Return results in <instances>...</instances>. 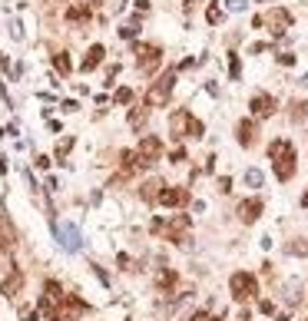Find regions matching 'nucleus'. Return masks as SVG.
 <instances>
[{
  "mask_svg": "<svg viewBox=\"0 0 308 321\" xmlns=\"http://www.w3.org/2000/svg\"><path fill=\"white\" fill-rule=\"evenodd\" d=\"M173 86H176V70L163 73V77L156 80V86H149V93H146V106H166L169 96H173Z\"/></svg>",
  "mask_w": 308,
  "mask_h": 321,
  "instance_id": "obj_1",
  "label": "nucleus"
},
{
  "mask_svg": "<svg viewBox=\"0 0 308 321\" xmlns=\"http://www.w3.org/2000/svg\"><path fill=\"white\" fill-rule=\"evenodd\" d=\"M163 63V50L156 43H136V70L139 73H156V67Z\"/></svg>",
  "mask_w": 308,
  "mask_h": 321,
  "instance_id": "obj_2",
  "label": "nucleus"
},
{
  "mask_svg": "<svg viewBox=\"0 0 308 321\" xmlns=\"http://www.w3.org/2000/svg\"><path fill=\"white\" fill-rule=\"evenodd\" d=\"M229 285H232V298H235V301H249L255 295V278L245 275V272H235Z\"/></svg>",
  "mask_w": 308,
  "mask_h": 321,
  "instance_id": "obj_3",
  "label": "nucleus"
},
{
  "mask_svg": "<svg viewBox=\"0 0 308 321\" xmlns=\"http://www.w3.org/2000/svg\"><path fill=\"white\" fill-rule=\"evenodd\" d=\"M275 162V176H278V182H288V179L295 176V146H288L285 153L278 156V159H272Z\"/></svg>",
  "mask_w": 308,
  "mask_h": 321,
  "instance_id": "obj_4",
  "label": "nucleus"
},
{
  "mask_svg": "<svg viewBox=\"0 0 308 321\" xmlns=\"http://www.w3.org/2000/svg\"><path fill=\"white\" fill-rule=\"evenodd\" d=\"M262 23H268V27H272V34L282 37L288 27H292V13H288L285 7H275V10H268V13L262 17Z\"/></svg>",
  "mask_w": 308,
  "mask_h": 321,
  "instance_id": "obj_5",
  "label": "nucleus"
},
{
  "mask_svg": "<svg viewBox=\"0 0 308 321\" xmlns=\"http://www.w3.org/2000/svg\"><path fill=\"white\" fill-rule=\"evenodd\" d=\"M249 110H252L255 120H268V116L275 113V96H268V93H255L252 100H249Z\"/></svg>",
  "mask_w": 308,
  "mask_h": 321,
  "instance_id": "obj_6",
  "label": "nucleus"
},
{
  "mask_svg": "<svg viewBox=\"0 0 308 321\" xmlns=\"http://www.w3.org/2000/svg\"><path fill=\"white\" fill-rule=\"evenodd\" d=\"M136 153L143 156V162L149 166V162H156V159L163 156V139H159V136H143V139H139V149H136Z\"/></svg>",
  "mask_w": 308,
  "mask_h": 321,
  "instance_id": "obj_7",
  "label": "nucleus"
},
{
  "mask_svg": "<svg viewBox=\"0 0 308 321\" xmlns=\"http://www.w3.org/2000/svg\"><path fill=\"white\" fill-rule=\"evenodd\" d=\"M159 205H186L189 202V192L182 186H163V192H159Z\"/></svg>",
  "mask_w": 308,
  "mask_h": 321,
  "instance_id": "obj_8",
  "label": "nucleus"
},
{
  "mask_svg": "<svg viewBox=\"0 0 308 321\" xmlns=\"http://www.w3.org/2000/svg\"><path fill=\"white\" fill-rule=\"evenodd\" d=\"M259 215H262V199H245V202H239V219H242L245 225H252Z\"/></svg>",
  "mask_w": 308,
  "mask_h": 321,
  "instance_id": "obj_9",
  "label": "nucleus"
},
{
  "mask_svg": "<svg viewBox=\"0 0 308 321\" xmlns=\"http://www.w3.org/2000/svg\"><path fill=\"white\" fill-rule=\"evenodd\" d=\"M235 136H239V146L252 149V146H255V122H252V120H239V126H235Z\"/></svg>",
  "mask_w": 308,
  "mask_h": 321,
  "instance_id": "obj_10",
  "label": "nucleus"
},
{
  "mask_svg": "<svg viewBox=\"0 0 308 321\" xmlns=\"http://www.w3.org/2000/svg\"><path fill=\"white\" fill-rule=\"evenodd\" d=\"M120 159H123V172H126V176H132V172H139V169H146L143 156L136 153V149H130V153H123Z\"/></svg>",
  "mask_w": 308,
  "mask_h": 321,
  "instance_id": "obj_11",
  "label": "nucleus"
},
{
  "mask_svg": "<svg viewBox=\"0 0 308 321\" xmlns=\"http://www.w3.org/2000/svg\"><path fill=\"white\" fill-rule=\"evenodd\" d=\"M159 192H163V179H146L143 186H139V199L143 202H156L159 199Z\"/></svg>",
  "mask_w": 308,
  "mask_h": 321,
  "instance_id": "obj_12",
  "label": "nucleus"
},
{
  "mask_svg": "<svg viewBox=\"0 0 308 321\" xmlns=\"http://www.w3.org/2000/svg\"><path fill=\"white\" fill-rule=\"evenodd\" d=\"M20 288H23V272H17V268H13L10 275L3 278V285H0V291H3V295H10V298H13V295H17Z\"/></svg>",
  "mask_w": 308,
  "mask_h": 321,
  "instance_id": "obj_13",
  "label": "nucleus"
},
{
  "mask_svg": "<svg viewBox=\"0 0 308 321\" xmlns=\"http://www.w3.org/2000/svg\"><path fill=\"white\" fill-rule=\"evenodd\" d=\"M103 56H106V46H103V43L89 46V53H87V60H83V67H80V70H83V73H89V70H96Z\"/></svg>",
  "mask_w": 308,
  "mask_h": 321,
  "instance_id": "obj_14",
  "label": "nucleus"
},
{
  "mask_svg": "<svg viewBox=\"0 0 308 321\" xmlns=\"http://www.w3.org/2000/svg\"><path fill=\"white\" fill-rule=\"evenodd\" d=\"M13 245H17V232H13V225H10V222L0 215V248H7V252H10Z\"/></svg>",
  "mask_w": 308,
  "mask_h": 321,
  "instance_id": "obj_15",
  "label": "nucleus"
},
{
  "mask_svg": "<svg viewBox=\"0 0 308 321\" xmlns=\"http://www.w3.org/2000/svg\"><path fill=\"white\" fill-rule=\"evenodd\" d=\"M186 110H176L173 113V120H169V129H173V139H182V133H186Z\"/></svg>",
  "mask_w": 308,
  "mask_h": 321,
  "instance_id": "obj_16",
  "label": "nucleus"
},
{
  "mask_svg": "<svg viewBox=\"0 0 308 321\" xmlns=\"http://www.w3.org/2000/svg\"><path fill=\"white\" fill-rule=\"evenodd\" d=\"M202 133H206L202 120H196V116L189 113V116H186V136H189V139H202Z\"/></svg>",
  "mask_w": 308,
  "mask_h": 321,
  "instance_id": "obj_17",
  "label": "nucleus"
},
{
  "mask_svg": "<svg viewBox=\"0 0 308 321\" xmlns=\"http://www.w3.org/2000/svg\"><path fill=\"white\" fill-rule=\"evenodd\" d=\"M288 120L292 122H305V116H308V103L305 100H292V106H288Z\"/></svg>",
  "mask_w": 308,
  "mask_h": 321,
  "instance_id": "obj_18",
  "label": "nucleus"
},
{
  "mask_svg": "<svg viewBox=\"0 0 308 321\" xmlns=\"http://www.w3.org/2000/svg\"><path fill=\"white\" fill-rule=\"evenodd\" d=\"M87 17H89V7H87V3H77V7H70V10H66V20H70V23H87Z\"/></svg>",
  "mask_w": 308,
  "mask_h": 321,
  "instance_id": "obj_19",
  "label": "nucleus"
},
{
  "mask_svg": "<svg viewBox=\"0 0 308 321\" xmlns=\"http://www.w3.org/2000/svg\"><path fill=\"white\" fill-rule=\"evenodd\" d=\"M146 116H149V106H136V110L130 113V126H132V129H143Z\"/></svg>",
  "mask_w": 308,
  "mask_h": 321,
  "instance_id": "obj_20",
  "label": "nucleus"
},
{
  "mask_svg": "<svg viewBox=\"0 0 308 321\" xmlns=\"http://www.w3.org/2000/svg\"><path fill=\"white\" fill-rule=\"evenodd\" d=\"M53 67H56V73H70V70H73V63H70V53H56L53 56Z\"/></svg>",
  "mask_w": 308,
  "mask_h": 321,
  "instance_id": "obj_21",
  "label": "nucleus"
},
{
  "mask_svg": "<svg viewBox=\"0 0 308 321\" xmlns=\"http://www.w3.org/2000/svg\"><path fill=\"white\" fill-rule=\"evenodd\" d=\"M288 146H292L288 139H272V143H268V159H278V156L285 153Z\"/></svg>",
  "mask_w": 308,
  "mask_h": 321,
  "instance_id": "obj_22",
  "label": "nucleus"
},
{
  "mask_svg": "<svg viewBox=\"0 0 308 321\" xmlns=\"http://www.w3.org/2000/svg\"><path fill=\"white\" fill-rule=\"evenodd\" d=\"M44 291H46V301H50V305H56V301L63 298V295H60V281H46Z\"/></svg>",
  "mask_w": 308,
  "mask_h": 321,
  "instance_id": "obj_23",
  "label": "nucleus"
},
{
  "mask_svg": "<svg viewBox=\"0 0 308 321\" xmlns=\"http://www.w3.org/2000/svg\"><path fill=\"white\" fill-rule=\"evenodd\" d=\"M60 235H63V245L70 248V252H73V248H80V232H60Z\"/></svg>",
  "mask_w": 308,
  "mask_h": 321,
  "instance_id": "obj_24",
  "label": "nucleus"
},
{
  "mask_svg": "<svg viewBox=\"0 0 308 321\" xmlns=\"http://www.w3.org/2000/svg\"><path fill=\"white\" fill-rule=\"evenodd\" d=\"M136 30H139V23L130 20V23H123V27H120V37H123V40H130V37H136Z\"/></svg>",
  "mask_w": 308,
  "mask_h": 321,
  "instance_id": "obj_25",
  "label": "nucleus"
},
{
  "mask_svg": "<svg viewBox=\"0 0 308 321\" xmlns=\"http://www.w3.org/2000/svg\"><path fill=\"white\" fill-rule=\"evenodd\" d=\"M70 149H73V136H66V139H60V146H56V156L63 159V156L70 153Z\"/></svg>",
  "mask_w": 308,
  "mask_h": 321,
  "instance_id": "obj_26",
  "label": "nucleus"
},
{
  "mask_svg": "<svg viewBox=\"0 0 308 321\" xmlns=\"http://www.w3.org/2000/svg\"><path fill=\"white\" fill-rule=\"evenodd\" d=\"M116 103H132V89H130V86L116 89Z\"/></svg>",
  "mask_w": 308,
  "mask_h": 321,
  "instance_id": "obj_27",
  "label": "nucleus"
},
{
  "mask_svg": "<svg viewBox=\"0 0 308 321\" xmlns=\"http://www.w3.org/2000/svg\"><path fill=\"white\" fill-rule=\"evenodd\" d=\"M245 182H249V186H259V182H262V172H259V169H249V172H245Z\"/></svg>",
  "mask_w": 308,
  "mask_h": 321,
  "instance_id": "obj_28",
  "label": "nucleus"
},
{
  "mask_svg": "<svg viewBox=\"0 0 308 321\" xmlns=\"http://www.w3.org/2000/svg\"><path fill=\"white\" fill-rule=\"evenodd\" d=\"M229 73H232V77L242 73V63H239V56H235V53H232V60H229Z\"/></svg>",
  "mask_w": 308,
  "mask_h": 321,
  "instance_id": "obj_29",
  "label": "nucleus"
},
{
  "mask_svg": "<svg viewBox=\"0 0 308 321\" xmlns=\"http://www.w3.org/2000/svg\"><path fill=\"white\" fill-rule=\"evenodd\" d=\"M206 17H209V23H219L222 20V10H219V7H209V13H206Z\"/></svg>",
  "mask_w": 308,
  "mask_h": 321,
  "instance_id": "obj_30",
  "label": "nucleus"
},
{
  "mask_svg": "<svg viewBox=\"0 0 308 321\" xmlns=\"http://www.w3.org/2000/svg\"><path fill=\"white\" fill-rule=\"evenodd\" d=\"M169 159H173V162H186V149H173Z\"/></svg>",
  "mask_w": 308,
  "mask_h": 321,
  "instance_id": "obj_31",
  "label": "nucleus"
},
{
  "mask_svg": "<svg viewBox=\"0 0 308 321\" xmlns=\"http://www.w3.org/2000/svg\"><path fill=\"white\" fill-rule=\"evenodd\" d=\"M278 63H282V67H292V63H295V56H292V53H282V56H278Z\"/></svg>",
  "mask_w": 308,
  "mask_h": 321,
  "instance_id": "obj_32",
  "label": "nucleus"
},
{
  "mask_svg": "<svg viewBox=\"0 0 308 321\" xmlns=\"http://www.w3.org/2000/svg\"><path fill=\"white\" fill-rule=\"evenodd\" d=\"M229 186H232V179H229V176H222V179H219V189H222V192H229Z\"/></svg>",
  "mask_w": 308,
  "mask_h": 321,
  "instance_id": "obj_33",
  "label": "nucleus"
},
{
  "mask_svg": "<svg viewBox=\"0 0 308 321\" xmlns=\"http://www.w3.org/2000/svg\"><path fill=\"white\" fill-rule=\"evenodd\" d=\"M106 0H87V7H103Z\"/></svg>",
  "mask_w": 308,
  "mask_h": 321,
  "instance_id": "obj_34",
  "label": "nucleus"
},
{
  "mask_svg": "<svg viewBox=\"0 0 308 321\" xmlns=\"http://www.w3.org/2000/svg\"><path fill=\"white\" fill-rule=\"evenodd\" d=\"M23 321H37V315H33V311H27V315H20Z\"/></svg>",
  "mask_w": 308,
  "mask_h": 321,
  "instance_id": "obj_35",
  "label": "nucleus"
},
{
  "mask_svg": "<svg viewBox=\"0 0 308 321\" xmlns=\"http://www.w3.org/2000/svg\"><path fill=\"white\" fill-rule=\"evenodd\" d=\"M3 67H7V56H3V53H0V70H3Z\"/></svg>",
  "mask_w": 308,
  "mask_h": 321,
  "instance_id": "obj_36",
  "label": "nucleus"
},
{
  "mask_svg": "<svg viewBox=\"0 0 308 321\" xmlns=\"http://www.w3.org/2000/svg\"><path fill=\"white\" fill-rule=\"evenodd\" d=\"M302 205H305V209H308V192H305V196H302Z\"/></svg>",
  "mask_w": 308,
  "mask_h": 321,
  "instance_id": "obj_37",
  "label": "nucleus"
}]
</instances>
